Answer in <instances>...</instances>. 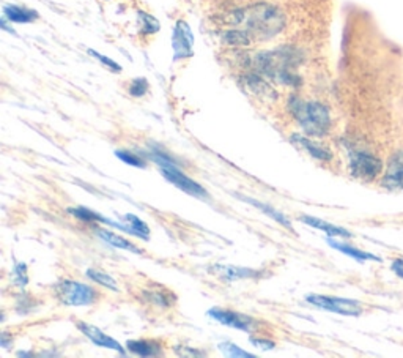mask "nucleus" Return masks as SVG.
Here are the masks:
<instances>
[{"label": "nucleus", "instance_id": "393cba45", "mask_svg": "<svg viewBox=\"0 0 403 358\" xmlns=\"http://www.w3.org/2000/svg\"><path fill=\"white\" fill-rule=\"evenodd\" d=\"M139 19H141V32L143 35H153V33L160 30V23H158V19L151 15L139 11Z\"/></svg>", "mask_w": 403, "mask_h": 358}, {"label": "nucleus", "instance_id": "6e6552de", "mask_svg": "<svg viewBox=\"0 0 403 358\" xmlns=\"http://www.w3.org/2000/svg\"><path fill=\"white\" fill-rule=\"evenodd\" d=\"M172 48H174V61H183L193 56L194 35L188 23L178 21L172 35Z\"/></svg>", "mask_w": 403, "mask_h": 358}, {"label": "nucleus", "instance_id": "4be33fe9", "mask_svg": "<svg viewBox=\"0 0 403 358\" xmlns=\"http://www.w3.org/2000/svg\"><path fill=\"white\" fill-rule=\"evenodd\" d=\"M123 221H127V224H129V228L133 229L134 235H137L139 238H142V240H145V242L150 240V228H148V224L145 223V221H142L141 218L136 216V215H124Z\"/></svg>", "mask_w": 403, "mask_h": 358}, {"label": "nucleus", "instance_id": "bb28decb", "mask_svg": "<svg viewBox=\"0 0 403 358\" xmlns=\"http://www.w3.org/2000/svg\"><path fill=\"white\" fill-rule=\"evenodd\" d=\"M224 39H226L227 43L236 44V46H246V44H249L250 42H252V38H250L246 32H243L240 29L226 32V33H224Z\"/></svg>", "mask_w": 403, "mask_h": 358}, {"label": "nucleus", "instance_id": "aec40b11", "mask_svg": "<svg viewBox=\"0 0 403 358\" xmlns=\"http://www.w3.org/2000/svg\"><path fill=\"white\" fill-rule=\"evenodd\" d=\"M143 300H147L148 303H153L160 308H169L177 302V297L170 292V290L160 288L158 290H145L142 294Z\"/></svg>", "mask_w": 403, "mask_h": 358}, {"label": "nucleus", "instance_id": "2f4dec72", "mask_svg": "<svg viewBox=\"0 0 403 358\" xmlns=\"http://www.w3.org/2000/svg\"><path fill=\"white\" fill-rule=\"evenodd\" d=\"M249 342L262 350H267V352H269V350H273L276 347V342L267 340V338H250Z\"/></svg>", "mask_w": 403, "mask_h": 358}, {"label": "nucleus", "instance_id": "7c9ffc66", "mask_svg": "<svg viewBox=\"0 0 403 358\" xmlns=\"http://www.w3.org/2000/svg\"><path fill=\"white\" fill-rule=\"evenodd\" d=\"M174 352H175V355H180V357H205L207 355L199 349H193V347H188V346H175Z\"/></svg>", "mask_w": 403, "mask_h": 358}, {"label": "nucleus", "instance_id": "39448f33", "mask_svg": "<svg viewBox=\"0 0 403 358\" xmlns=\"http://www.w3.org/2000/svg\"><path fill=\"white\" fill-rule=\"evenodd\" d=\"M306 302L314 304L316 308L331 311L342 316H359L362 313V307L359 302L348 300V298H337L320 294H310L306 297Z\"/></svg>", "mask_w": 403, "mask_h": 358}, {"label": "nucleus", "instance_id": "5701e85b", "mask_svg": "<svg viewBox=\"0 0 403 358\" xmlns=\"http://www.w3.org/2000/svg\"><path fill=\"white\" fill-rule=\"evenodd\" d=\"M68 214L76 216L77 220H81L84 223H104L105 224V218L103 215L87 207H72V209H68Z\"/></svg>", "mask_w": 403, "mask_h": 358}, {"label": "nucleus", "instance_id": "c85d7f7f", "mask_svg": "<svg viewBox=\"0 0 403 358\" xmlns=\"http://www.w3.org/2000/svg\"><path fill=\"white\" fill-rule=\"evenodd\" d=\"M89 54H90V56H94L95 58H98V61H100L103 65L108 66L109 70L117 71V73H120V71H122V66H120V65H118L117 62L112 61V58H109V57H105V56L100 54V52H96V51H94V49H89Z\"/></svg>", "mask_w": 403, "mask_h": 358}, {"label": "nucleus", "instance_id": "1a4fd4ad", "mask_svg": "<svg viewBox=\"0 0 403 358\" xmlns=\"http://www.w3.org/2000/svg\"><path fill=\"white\" fill-rule=\"evenodd\" d=\"M381 161L373 155L366 154V152H353L352 158H350V169L354 177L369 178L376 177L381 172Z\"/></svg>", "mask_w": 403, "mask_h": 358}, {"label": "nucleus", "instance_id": "20e7f679", "mask_svg": "<svg viewBox=\"0 0 403 358\" xmlns=\"http://www.w3.org/2000/svg\"><path fill=\"white\" fill-rule=\"evenodd\" d=\"M54 295L67 307H89L98 298V292L94 288L72 280L58 281L54 286Z\"/></svg>", "mask_w": 403, "mask_h": 358}, {"label": "nucleus", "instance_id": "412c9836", "mask_svg": "<svg viewBox=\"0 0 403 358\" xmlns=\"http://www.w3.org/2000/svg\"><path fill=\"white\" fill-rule=\"evenodd\" d=\"M87 276L90 278L91 281H95L96 284H100V286L109 289V290H114V292H118V284L117 281L112 278L109 273H105L103 270H96V268H89L87 270Z\"/></svg>", "mask_w": 403, "mask_h": 358}, {"label": "nucleus", "instance_id": "9d476101", "mask_svg": "<svg viewBox=\"0 0 403 358\" xmlns=\"http://www.w3.org/2000/svg\"><path fill=\"white\" fill-rule=\"evenodd\" d=\"M76 327L84 336H87L91 342L96 344V346L115 350V352H118L120 355H127L120 342L115 341L114 338H110L109 335H105L104 331H101L98 327L90 326V323H85V322H79V321L76 322Z\"/></svg>", "mask_w": 403, "mask_h": 358}, {"label": "nucleus", "instance_id": "f704fd0d", "mask_svg": "<svg viewBox=\"0 0 403 358\" xmlns=\"http://www.w3.org/2000/svg\"><path fill=\"white\" fill-rule=\"evenodd\" d=\"M19 357H35V354H32V352H18Z\"/></svg>", "mask_w": 403, "mask_h": 358}, {"label": "nucleus", "instance_id": "ddd939ff", "mask_svg": "<svg viewBox=\"0 0 403 358\" xmlns=\"http://www.w3.org/2000/svg\"><path fill=\"white\" fill-rule=\"evenodd\" d=\"M95 234L98 235V238H101L103 242H105L110 247L118 248V249H124V251H131V253H136V254H141L142 249L137 248L136 245L131 243L127 238L115 234V232H110L108 229H101V228H96L95 229Z\"/></svg>", "mask_w": 403, "mask_h": 358}, {"label": "nucleus", "instance_id": "cd10ccee", "mask_svg": "<svg viewBox=\"0 0 403 358\" xmlns=\"http://www.w3.org/2000/svg\"><path fill=\"white\" fill-rule=\"evenodd\" d=\"M148 81L143 78H137L133 82L129 84V95L134 98H141L148 92Z\"/></svg>", "mask_w": 403, "mask_h": 358}, {"label": "nucleus", "instance_id": "f03ea898", "mask_svg": "<svg viewBox=\"0 0 403 358\" xmlns=\"http://www.w3.org/2000/svg\"><path fill=\"white\" fill-rule=\"evenodd\" d=\"M300 61L301 56L298 51L281 48L260 54L257 57V66L269 78H274L288 85H298L300 78L295 75V68L298 66Z\"/></svg>", "mask_w": 403, "mask_h": 358}, {"label": "nucleus", "instance_id": "2eb2a0df", "mask_svg": "<svg viewBox=\"0 0 403 358\" xmlns=\"http://www.w3.org/2000/svg\"><path fill=\"white\" fill-rule=\"evenodd\" d=\"M292 141L295 144H298L302 150H306L310 156L315 158V160H319V161H331V158H333L331 152H329L325 147H321V145H319V144H315L314 141H310L309 137H304V136H300V135H293Z\"/></svg>", "mask_w": 403, "mask_h": 358}, {"label": "nucleus", "instance_id": "b1692460", "mask_svg": "<svg viewBox=\"0 0 403 358\" xmlns=\"http://www.w3.org/2000/svg\"><path fill=\"white\" fill-rule=\"evenodd\" d=\"M115 156H117L120 161H123L124 164L133 166V168H139V169L147 168V161H145L142 156H139L137 154H134V152H131V150H127V149L117 150V152H115Z\"/></svg>", "mask_w": 403, "mask_h": 358}, {"label": "nucleus", "instance_id": "7ed1b4c3", "mask_svg": "<svg viewBox=\"0 0 403 358\" xmlns=\"http://www.w3.org/2000/svg\"><path fill=\"white\" fill-rule=\"evenodd\" d=\"M288 108L293 117L298 121L300 127L309 136H325L331 127V116L325 104L319 101H302L298 97L288 99Z\"/></svg>", "mask_w": 403, "mask_h": 358}, {"label": "nucleus", "instance_id": "6ab92c4d", "mask_svg": "<svg viewBox=\"0 0 403 358\" xmlns=\"http://www.w3.org/2000/svg\"><path fill=\"white\" fill-rule=\"evenodd\" d=\"M326 242H328L329 247H333L334 249L340 251V253L347 254L350 257H353V259H356L358 262H364V261H376V262H380V257H376V256L370 254V253H364V251L350 247V245H345V243H342V242H337V240H334V238H331L329 235L326 238Z\"/></svg>", "mask_w": 403, "mask_h": 358}, {"label": "nucleus", "instance_id": "a878e982", "mask_svg": "<svg viewBox=\"0 0 403 358\" xmlns=\"http://www.w3.org/2000/svg\"><path fill=\"white\" fill-rule=\"evenodd\" d=\"M217 349H219L221 352H222L224 355H227V357H235V358H255L254 354L246 352V350L241 349V347H238L236 344H234V342H219V346H217Z\"/></svg>", "mask_w": 403, "mask_h": 358}, {"label": "nucleus", "instance_id": "0eeeda50", "mask_svg": "<svg viewBox=\"0 0 403 358\" xmlns=\"http://www.w3.org/2000/svg\"><path fill=\"white\" fill-rule=\"evenodd\" d=\"M208 316L213 317V319L219 323H222V326L235 328V330L255 331L257 328H259V322H257L254 317H250L248 314H243V313H236V311L211 308L208 311Z\"/></svg>", "mask_w": 403, "mask_h": 358}, {"label": "nucleus", "instance_id": "f8f14e48", "mask_svg": "<svg viewBox=\"0 0 403 358\" xmlns=\"http://www.w3.org/2000/svg\"><path fill=\"white\" fill-rule=\"evenodd\" d=\"M383 185L388 188H400L403 190V152L394 155L389 163L388 172L385 175Z\"/></svg>", "mask_w": 403, "mask_h": 358}, {"label": "nucleus", "instance_id": "f257e3e1", "mask_svg": "<svg viewBox=\"0 0 403 358\" xmlns=\"http://www.w3.org/2000/svg\"><path fill=\"white\" fill-rule=\"evenodd\" d=\"M232 25H240V30L246 32L250 38L269 39L279 33L286 25L282 13L267 4H257L249 8L236 10L229 18Z\"/></svg>", "mask_w": 403, "mask_h": 358}, {"label": "nucleus", "instance_id": "c756f323", "mask_svg": "<svg viewBox=\"0 0 403 358\" xmlns=\"http://www.w3.org/2000/svg\"><path fill=\"white\" fill-rule=\"evenodd\" d=\"M15 281L19 286H27L29 276H27V265L25 264H16L15 265Z\"/></svg>", "mask_w": 403, "mask_h": 358}, {"label": "nucleus", "instance_id": "473e14b6", "mask_svg": "<svg viewBox=\"0 0 403 358\" xmlns=\"http://www.w3.org/2000/svg\"><path fill=\"white\" fill-rule=\"evenodd\" d=\"M11 341H13V338L6 333V331H2V335H0V346H2L4 349H8Z\"/></svg>", "mask_w": 403, "mask_h": 358}, {"label": "nucleus", "instance_id": "dca6fc26", "mask_svg": "<svg viewBox=\"0 0 403 358\" xmlns=\"http://www.w3.org/2000/svg\"><path fill=\"white\" fill-rule=\"evenodd\" d=\"M236 197L241 199L243 202H248V204L252 205V207L262 210V214L268 215V216L271 218V220H274L277 224H282L283 228H287V229L292 230V223L288 221V218H287L286 215H282L281 211H277L276 209L271 207V205L259 202V201H255V199H252V197H246V196H243V195H236Z\"/></svg>", "mask_w": 403, "mask_h": 358}, {"label": "nucleus", "instance_id": "72a5a7b5", "mask_svg": "<svg viewBox=\"0 0 403 358\" xmlns=\"http://www.w3.org/2000/svg\"><path fill=\"white\" fill-rule=\"evenodd\" d=\"M392 270L397 273L400 278H403V259H395L392 262Z\"/></svg>", "mask_w": 403, "mask_h": 358}, {"label": "nucleus", "instance_id": "423d86ee", "mask_svg": "<svg viewBox=\"0 0 403 358\" xmlns=\"http://www.w3.org/2000/svg\"><path fill=\"white\" fill-rule=\"evenodd\" d=\"M160 169H161L162 177L174 185V187L181 190L183 193H186L197 199H208L207 190L200 187V185L196 180H193V178L184 174V172L180 169V166H170V168H160Z\"/></svg>", "mask_w": 403, "mask_h": 358}, {"label": "nucleus", "instance_id": "f3484780", "mask_svg": "<svg viewBox=\"0 0 403 358\" xmlns=\"http://www.w3.org/2000/svg\"><path fill=\"white\" fill-rule=\"evenodd\" d=\"M300 220L304 223V224H307V226L310 228H315V229H320L323 232H326V234L329 237H345V238H350L352 237V234L347 229H343V228H339V226H334V224L331 223H326V221H323L320 220V218H315V216H301Z\"/></svg>", "mask_w": 403, "mask_h": 358}, {"label": "nucleus", "instance_id": "9b49d317", "mask_svg": "<svg viewBox=\"0 0 403 358\" xmlns=\"http://www.w3.org/2000/svg\"><path fill=\"white\" fill-rule=\"evenodd\" d=\"M210 271L215 276L221 278L226 281H236V280H249V278H259L262 276V271L246 268V267H236V265H211Z\"/></svg>", "mask_w": 403, "mask_h": 358}, {"label": "nucleus", "instance_id": "a211bd4d", "mask_svg": "<svg viewBox=\"0 0 403 358\" xmlns=\"http://www.w3.org/2000/svg\"><path fill=\"white\" fill-rule=\"evenodd\" d=\"M4 13L8 21L16 23V24H29V23H34L35 19H38L37 11L23 8V6H18V5H6L4 8Z\"/></svg>", "mask_w": 403, "mask_h": 358}, {"label": "nucleus", "instance_id": "4468645a", "mask_svg": "<svg viewBox=\"0 0 403 358\" xmlns=\"http://www.w3.org/2000/svg\"><path fill=\"white\" fill-rule=\"evenodd\" d=\"M127 349L133 355L137 357H161L162 346L156 341L150 340H129L127 342Z\"/></svg>", "mask_w": 403, "mask_h": 358}]
</instances>
